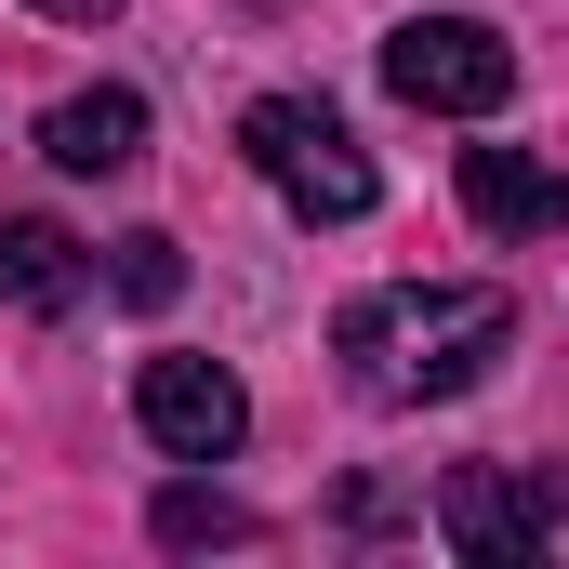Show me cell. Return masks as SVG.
<instances>
[{"instance_id": "cell-11", "label": "cell", "mask_w": 569, "mask_h": 569, "mask_svg": "<svg viewBox=\"0 0 569 569\" xmlns=\"http://www.w3.org/2000/svg\"><path fill=\"white\" fill-rule=\"evenodd\" d=\"M27 13H53V27H107L120 0H27Z\"/></svg>"}, {"instance_id": "cell-10", "label": "cell", "mask_w": 569, "mask_h": 569, "mask_svg": "<svg viewBox=\"0 0 569 569\" xmlns=\"http://www.w3.org/2000/svg\"><path fill=\"white\" fill-rule=\"evenodd\" d=\"M159 543H252V503H226V490H159Z\"/></svg>"}, {"instance_id": "cell-6", "label": "cell", "mask_w": 569, "mask_h": 569, "mask_svg": "<svg viewBox=\"0 0 569 569\" xmlns=\"http://www.w3.org/2000/svg\"><path fill=\"white\" fill-rule=\"evenodd\" d=\"M463 212L490 239H557L569 226V172L530 159V146H463Z\"/></svg>"}, {"instance_id": "cell-5", "label": "cell", "mask_w": 569, "mask_h": 569, "mask_svg": "<svg viewBox=\"0 0 569 569\" xmlns=\"http://www.w3.org/2000/svg\"><path fill=\"white\" fill-rule=\"evenodd\" d=\"M133 425L159 437L172 463H226V450L252 437V398H239L226 358H146L133 371Z\"/></svg>"}, {"instance_id": "cell-8", "label": "cell", "mask_w": 569, "mask_h": 569, "mask_svg": "<svg viewBox=\"0 0 569 569\" xmlns=\"http://www.w3.org/2000/svg\"><path fill=\"white\" fill-rule=\"evenodd\" d=\"M40 159H53V172H80V186H93V172H133V159H146V93H133V80L67 93V107L40 120Z\"/></svg>"}, {"instance_id": "cell-3", "label": "cell", "mask_w": 569, "mask_h": 569, "mask_svg": "<svg viewBox=\"0 0 569 569\" xmlns=\"http://www.w3.org/2000/svg\"><path fill=\"white\" fill-rule=\"evenodd\" d=\"M557 517H569V463H450L437 477V543L477 569L557 543Z\"/></svg>"}, {"instance_id": "cell-4", "label": "cell", "mask_w": 569, "mask_h": 569, "mask_svg": "<svg viewBox=\"0 0 569 569\" xmlns=\"http://www.w3.org/2000/svg\"><path fill=\"white\" fill-rule=\"evenodd\" d=\"M385 93L425 107V120H490V107L517 93V53H503V27H477V13H411V27L385 40Z\"/></svg>"}, {"instance_id": "cell-1", "label": "cell", "mask_w": 569, "mask_h": 569, "mask_svg": "<svg viewBox=\"0 0 569 569\" xmlns=\"http://www.w3.org/2000/svg\"><path fill=\"white\" fill-rule=\"evenodd\" d=\"M331 358L358 398L385 411H425V398H477L503 358H517V291L503 279H398V291H358L331 318Z\"/></svg>"}, {"instance_id": "cell-7", "label": "cell", "mask_w": 569, "mask_h": 569, "mask_svg": "<svg viewBox=\"0 0 569 569\" xmlns=\"http://www.w3.org/2000/svg\"><path fill=\"white\" fill-rule=\"evenodd\" d=\"M93 291V252L53 226V212H0V305L13 318H67Z\"/></svg>"}, {"instance_id": "cell-2", "label": "cell", "mask_w": 569, "mask_h": 569, "mask_svg": "<svg viewBox=\"0 0 569 569\" xmlns=\"http://www.w3.org/2000/svg\"><path fill=\"white\" fill-rule=\"evenodd\" d=\"M239 159H252V172L279 186V199L305 212V226H358V212L385 199V172H371V146L345 133V120H331L318 93H266V107L239 120Z\"/></svg>"}, {"instance_id": "cell-9", "label": "cell", "mask_w": 569, "mask_h": 569, "mask_svg": "<svg viewBox=\"0 0 569 569\" xmlns=\"http://www.w3.org/2000/svg\"><path fill=\"white\" fill-rule=\"evenodd\" d=\"M107 291H120V305H146V318H159V305H172V291H186V252H172V239H159V226H133V239H120V252H107Z\"/></svg>"}]
</instances>
